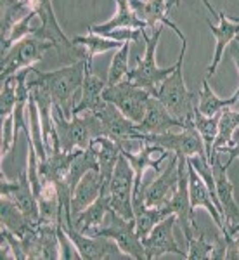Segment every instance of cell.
<instances>
[{
	"label": "cell",
	"mask_w": 239,
	"mask_h": 260,
	"mask_svg": "<svg viewBox=\"0 0 239 260\" xmlns=\"http://www.w3.org/2000/svg\"><path fill=\"white\" fill-rule=\"evenodd\" d=\"M33 75H35V80L49 92L54 106L61 108L66 118H71L82 94L83 78H85V59L75 61L64 68L54 71H40L33 68Z\"/></svg>",
	"instance_id": "6da1fadb"
},
{
	"label": "cell",
	"mask_w": 239,
	"mask_h": 260,
	"mask_svg": "<svg viewBox=\"0 0 239 260\" xmlns=\"http://www.w3.org/2000/svg\"><path fill=\"white\" fill-rule=\"evenodd\" d=\"M186 49L187 42H182V49H180L177 62H175L174 73L165 78L154 98H158L175 118L182 121L184 128H192V118H194V111L198 108V92L187 90L186 82H184L182 64Z\"/></svg>",
	"instance_id": "7a4b0ae2"
},
{
	"label": "cell",
	"mask_w": 239,
	"mask_h": 260,
	"mask_svg": "<svg viewBox=\"0 0 239 260\" xmlns=\"http://www.w3.org/2000/svg\"><path fill=\"white\" fill-rule=\"evenodd\" d=\"M54 127L59 139V148L62 151H75V149H89L92 141L95 137L103 136L100 121L95 113H80L66 118L61 108H52Z\"/></svg>",
	"instance_id": "3957f363"
},
{
	"label": "cell",
	"mask_w": 239,
	"mask_h": 260,
	"mask_svg": "<svg viewBox=\"0 0 239 260\" xmlns=\"http://www.w3.org/2000/svg\"><path fill=\"white\" fill-rule=\"evenodd\" d=\"M163 28L165 26H158L156 30H153L151 35H148L146 30H142V40L146 42V52L142 57H137V66L130 70L127 75V80L132 82L133 85L141 87V89L148 90L151 95H156L159 85L175 70V64L170 66V68H159L156 62V47Z\"/></svg>",
	"instance_id": "277c9868"
},
{
	"label": "cell",
	"mask_w": 239,
	"mask_h": 260,
	"mask_svg": "<svg viewBox=\"0 0 239 260\" xmlns=\"http://www.w3.org/2000/svg\"><path fill=\"white\" fill-rule=\"evenodd\" d=\"M30 7L40 18V26H37L31 35H37L44 40L54 42L56 49L61 50L64 56L71 57L73 62L87 59L89 54H87L85 47L73 44V42L64 35V31L61 30L59 21H57L56 12H54V7H52V0H30Z\"/></svg>",
	"instance_id": "5b68a950"
},
{
	"label": "cell",
	"mask_w": 239,
	"mask_h": 260,
	"mask_svg": "<svg viewBox=\"0 0 239 260\" xmlns=\"http://www.w3.org/2000/svg\"><path fill=\"white\" fill-rule=\"evenodd\" d=\"M56 49V44L50 40H44L37 35H28L23 40L16 42L7 52L2 54V73L0 80L19 73L24 68H31L35 62L44 59L45 52Z\"/></svg>",
	"instance_id": "8992f818"
},
{
	"label": "cell",
	"mask_w": 239,
	"mask_h": 260,
	"mask_svg": "<svg viewBox=\"0 0 239 260\" xmlns=\"http://www.w3.org/2000/svg\"><path fill=\"white\" fill-rule=\"evenodd\" d=\"M92 236L111 238L125 255H128V257L135 260H146V250L144 245H142V238L137 234L135 220L125 219V217H121L115 210L108 213L104 224Z\"/></svg>",
	"instance_id": "52a82bcc"
},
{
	"label": "cell",
	"mask_w": 239,
	"mask_h": 260,
	"mask_svg": "<svg viewBox=\"0 0 239 260\" xmlns=\"http://www.w3.org/2000/svg\"><path fill=\"white\" fill-rule=\"evenodd\" d=\"M104 99L113 106H116L123 113L127 118H130L133 123H141L146 116L148 110V103L151 94L148 90L141 89V87L133 85L130 80H121L116 85L106 87L103 92Z\"/></svg>",
	"instance_id": "ba28073f"
},
{
	"label": "cell",
	"mask_w": 239,
	"mask_h": 260,
	"mask_svg": "<svg viewBox=\"0 0 239 260\" xmlns=\"http://www.w3.org/2000/svg\"><path fill=\"white\" fill-rule=\"evenodd\" d=\"M139 141L144 144L161 146L163 149L175 153L179 158H191V156H204V146L196 128H184L180 132H165V134H141ZM208 160V158H207Z\"/></svg>",
	"instance_id": "9c48e42d"
},
{
	"label": "cell",
	"mask_w": 239,
	"mask_h": 260,
	"mask_svg": "<svg viewBox=\"0 0 239 260\" xmlns=\"http://www.w3.org/2000/svg\"><path fill=\"white\" fill-rule=\"evenodd\" d=\"M179 158V156H177ZM166 207L177 217V225L186 236V241L191 236L199 233L194 219V208L191 207L189 198V172H187V158H179V186L174 198L168 201Z\"/></svg>",
	"instance_id": "30bf717a"
},
{
	"label": "cell",
	"mask_w": 239,
	"mask_h": 260,
	"mask_svg": "<svg viewBox=\"0 0 239 260\" xmlns=\"http://www.w3.org/2000/svg\"><path fill=\"white\" fill-rule=\"evenodd\" d=\"M210 165H212L213 177H215L217 198L222 207V219L225 224L224 234H236L239 233V205L234 200V186L229 180L227 167L220 161V154H213Z\"/></svg>",
	"instance_id": "8fae6325"
},
{
	"label": "cell",
	"mask_w": 239,
	"mask_h": 260,
	"mask_svg": "<svg viewBox=\"0 0 239 260\" xmlns=\"http://www.w3.org/2000/svg\"><path fill=\"white\" fill-rule=\"evenodd\" d=\"M62 213L64 212H61L59 222H61L62 229L66 231V234L70 236V240L73 241V245L77 246L80 260H106V258L125 257V253L120 250V246L116 245L111 238L89 236V234L80 233V231L75 229V225H66L64 222H62Z\"/></svg>",
	"instance_id": "7c38bea8"
},
{
	"label": "cell",
	"mask_w": 239,
	"mask_h": 260,
	"mask_svg": "<svg viewBox=\"0 0 239 260\" xmlns=\"http://www.w3.org/2000/svg\"><path fill=\"white\" fill-rule=\"evenodd\" d=\"M110 198L113 210L128 220L133 219V170L123 154L118 158V163H116L115 172H113L110 182Z\"/></svg>",
	"instance_id": "4fadbf2b"
},
{
	"label": "cell",
	"mask_w": 239,
	"mask_h": 260,
	"mask_svg": "<svg viewBox=\"0 0 239 260\" xmlns=\"http://www.w3.org/2000/svg\"><path fill=\"white\" fill-rule=\"evenodd\" d=\"M0 191H2V196H6L12 203L18 205L19 210L30 220L33 222L40 220L39 201H37V196L33 192V186L30 182V177H28L26 167L19 172L16 179L6 177L2 172V186H0Z\"/></svg>",
	"instance_id": "5bb4252c"
},
{
	"label": "cell",
	"mask_w": 239,
	"mask_h": 260,
	"mask_svg": "<svg viewBox=\"0 0 239 260\" xmlns=\"http://www.w3.org/2000/svg\"><path fill=\"white\" fill-rule=\"evenodd\" d=\"M179 186V158L174 156L165 170L158 174V177L151 184H142L141 189L133 194L144 196V203L148 207L159 208L166 207L168 201L174 198Z\"/></svg>",
	"instance_id": "9a60e30c"
},
{
	"label": "cell",
	"mask_w": 239,
	"mask_h": 260,
	"mask_svg": "<svg viewBox=\"0 0 239 260\" xmlns=\"http://www.w3.org/2000/svg\"><path fill=\"white\" fill-rule=\"evenodd\" d=\"M177 225V217L172 215L165 217L161 222H158L151 233L146 238H142V245L146 250V260L159 258L165 253H175L182 258H187V253L179 248L174 236V229Z\"/></svg>",
	"instance_id": "2e32d148"
},
{
	"label": "cell",
	"mask_w": 239,
	"mask_h": 260,
	"mask_svg": "<svg viewBox=\"0 0 239 260\" xmlns=\"http://www.w3.org/2000/svg\"><path fill=\"white\" fill-rule=\"evenodd\" d=\"M95 115L100 121V130H103L104 137H110V139L120 142V144L127 141H139L141 132L137 130V123L127 118L116 106L108 103Z\"/></svg>",
	"instance_id": "e0dca14e"
},
{
	"label": "cell",
	"mask_w": 239,
	"mask_h": 260,
	"mask_svg": "<svg viewBox=\"0 0 239 260\" xmlns=\"http://www.w3.org/2000/svg\"><path fill=\"white\" fill-rule=\"evenodd\" d=\"M121 154L128 160L130 167L133 170V192H137L141 189L142 177H144L146 170L153 169L156 170V174L161 172V163L168 158V151L163 149L161 146H154V144H144L139 153H132L121 144Z\"/></svg>",
	"instance_id": "ac0fdd59"
},
{
	"label": "cell",
	"mask_w": 239,
	"mask_h": 260,
	"mask_svg": "<svg viewBox=\"0 0 239 260\" xmlns=\"http://www.w3.org/2000/svg\"><path fill=\"white\" fill-rule=\"evenodd\" d=\"M92 61H94V57H87L85 59V78H83L82 94H80V101L73 110V115H80V113L87 111L99 113L108 104V101L103 95L108 83L95 75Z\"/></svg>",
	"instance_id": "d6986e66"
},
{
	"label": "cell",
	"mask_w": 239,
	"mask_h": 260,
	"mask_svg": "<svg viewBox=\"0 0 239 260\" xmlns=\"http://www.w3.org/2000/svg\"><path fill=\"white\" fill-rule=\"evenodd\" d=\"M172 128L184 130V123L175 118L158 98L151 95L146 116L141 123H137V130L141 134H165L172 132Z\"/></svg>",
	"instance_id": "ffe728a7"
},
{
	"label": "cell",
	"mask_w": 239,
	"mask_h": 260,
	"mask_svg": "<svg viewBox=\"0 0 239 260\" xmlns=\"http://www.w3.org/2000/svg\"><path fill=\"white\" fill-rule=\"evenodd\" d=\"M110 189L104 182V177L100 175L99 170H89L78 182L77 189L73 192L71 198V215L73 220L85 210L87 207H90L95 200L100 196V192Z\"/></svg>",
	"instance_id": "44dd1931"
},
{
	"label": "cell",
	"mask_w": 239,
	"mask_h": 260,
	"mask_svg": "<svg viewBox=\"0 0 239 260\" xmlns=\"http://www.w3.org/2000/svg\"><path fill=\"white\" fill-rule=\"evenodd\" d=\"M130 4H132L135 14L139 16V19L144 21L151 30H156L158 26H170L180 42H187L180 28H177V24L166 16L168 12L166 0H130Z\"/></svg>",
	"instance_id": "7402d4cb"
},
{
	"label": "cell",
	"mask_w": 239,
	"mask_h": 260,
	"mask_svg": "<svg viewBox=\"0 0 239 260\" xmlns=\"http://www.w3.org/2000/svg\"><path fill=\"white\" fill-rule=\"evenodd\" d=\"M207 24H208L210 31H212V35L215 37V40H217V47H215V52H213L212 64L208 66V71H207V78H210L215 75L222 57H224V52L229 47V44L239 37V23L230 19L225 12H219V24H213L210 19H207Z\"/></svg>",
	"instance_id": "603a6c76"
},
{
	"label": "cell",
	"mask_w": 239,
	"mask_h": 260,
	"mask_svg": "<svg viewBox=\"0 0 239 260\" xmlns=\"http://www.w3.org/2000/svg\"><path fill=\"white\" fill-rule=\"evenodd\" d=\"M187 172H189V198H191V207L194 208H204L210 215H212L215 225L220 229V233H225V224L222 219L219 208H217L215 201H213L212 191L208 189L207 182L201 179V175L194 170V167L191 163H187Z\"/></svg>",
	"instance_id": "cb8c5ba5"
},
{
	"label": "cell",
	"mask_w": 239,
	"mask_h": 260,
	"mask_svg": "<svg viewBox=\"0 0 239 260\" xmlns=\"http://www.w3.org/2000/svg\"><path fill=\"white\" fill-rule=\"evenodd\" d=\"M111 210L113 208H111L110 189H106V191L100 192V196L90 205V207H87L85 210H83L77 219L73 220L75 229L80 231V233H83V234H89V236H92V234H94L95 231L104 224L108 213H110Z\"/></svg>",
	"instance_id": "d4e9b609"
},
{
	"label": "cell",
	"mask_w": 239,
	"mask_h": 260,
	"mask_svg": "<svg viewBox=\"0 0 239 260\" xmlns=\"http://www.w3.org/2000/svg\"><path fill=\"white\" fill-rule=\"evenodd\" d=\"M116 2V14L113 16L110 21L103 24H90L87 30L89 33H95V35H104L106 31H111L115 28H133V30H148V24L139 16L135 14L130 0H115Z\"/></svg>",
	"instance_id": "484cf974"
},
{
	"label": "cell",
	"mask_w": 239,
	"mask_h": 260,
	"mask_svg": "<svg viewBox=\"0 0 239 260\" xmlns=\"http://www.w3.org/2000/svg\"><path fill=\"white\" fill-rule=\"evenodd\" d=\"M90 149L94 151L95 158H97L99 172L104 177V182L110 187L113 172H115V167H116V163H118V158L121 156V144L110 139V137L100 136L92 141Z\"/></svg>",
	"instance_id": "4316f807"
},
{
	"label": "cell",
	"mask_w": 239,
	"mask_h": 260,
	"mask_svg": "<svg viewBox=\"0 0 239 260\" xmlns=\"http://www.w3.org/2000/svg\"><path fill=\"white\" fill-rule=\"evenodd\" d=\"M132 207H133V219H135V229L141 238H146L158 222H161L165 217L172 215L168 207H159V208L148 207L144 203V196H133Z\"/></svg>",
	"instance_id": "83f0119b"
},
{
	"label": "cell",
	"mask_w": 239,
	"mask_h": 260,
	"mask_svg": "<svg viewBox=\"0 0 239 260\" xmlns=\"http://www.w3.org/2000/svg\"><path fill=\"white\" fill-rule=\"evenodd\" d=\"M239 101V89L234 92L230 98L227 99H222L215 92L212 90L208 83V78L203 82V87L201 90L198 92V110L207 116H215V115H220L225 108H232Z\"/></svg>",
	"instance_id": "f1b7e54d"
},
{
	"label": "cell",
	"mask_w": 239,
	"mask_h": 260,
	"mask_svg": "<svg viewBox=\"0 0 239 260\" xmlns=\"http://www.w3.org/2000/svg\"><path fill=\"white\" fill-rule=\"evenodd\" d=\"M0 213H2V225L12 231L18 238L23 236L26 231H30L35 224H39V222L28 219L18 208V205L12 203L6 196H2V201H0Z\"/></svg>",
	"instance_id": "f546056e"
},
{
	"label": "cell",
	"mask_w": 239,
	"mask_h": 260,
	"mask_svg": "<svg viewBox=\"0 0 239 260\" xmlns=\"http://www.w3.org/2000/svg\"><path fill=\"white\" fill-rule=\"evenodd\" d=\"M89 170H99V163H97V158H95L94 151H92L90 148L89 149H78L77 156H75L73 161H71L68 175H66V179H64L66 186L75 192L78 182L82 180V177Z\"/></svg>",
	"instance_id": "4dcf8cb0"
},
{
	"label": "cell",
	"mask_w": 239,
	"mask_h": 260,
	"mask_svg": "<svg viewBox=\"0 0 239 260\" xmlns=\"http://www.w3.org/2000/svg\"><path fill=\"white\" fill-rule=\"evenodd\" d=\"M237 127H239V111H234L232 108H225L220 115L219 132H217V139L213 142L212 158H213V154H220L227 151ZM212 158H210V160H212Z\"/></svg>",
	"instance_id": "1f68e13d"
},
{
	"label": "cell",
	"mask_w": 239,
	"mask_h": 260,
	"mask_svg": "<svg viewBox=\"0 0 239 260\" xmlns=\"http://www.w3.org/2000/svg\"><path fill=\"white\" fill-rule=\"evenodd\" d=\"M222 115V113H220ZM220 115L215 116H207L203 115L198 108L194 111V118H192V127L196 128V132L199 134L201 141H203L204 146V153H207L208 163L210 158H212V149H213V142L217 139V132H219V121H220Z\"/></svg>",
	"instance_id": "d6a6232c"
},
{
	"label": "cell",
	"mask_w": 239,
	"mask_h": 260,
	"mask_svg": "<svg viewBox=\"0 0 239 260\" xmlns=\"http://www.w3.org/2000/svg\"><path fill=\"white\" fill-rule=\"evenodd\" d=\"M71 42L85 47L87 54H89L87 57H95L97 54L110 52V50H118L121 45H123L121 42L111 40L103 35H95V33H89V35H85V37H75V39H71Z\"/></svg>",
	"instance_id": "836d02e7"
},
{
	"label": "cell",
	"mask_w": 239,
	"mask_h": 260,
	"mask_svg": "<svg viewBox=\"0 0 239 260\" xmlns=\"http://www.w3.org/2000/svg\"><path fill=\"white\" fill-rule=\"evenodd\" d=\"M128 56H130V42H125L121 47L116 50L115 56L111 59L110 70H108V78L106 83L108 87L116 85L121 80H125L128 75Z\"/></svg>",
	"instance_id": "e575fe53"
},
{
	"label": "cell",
	"mask_w": 239,
	"mask_h": 260,
	"mask_svg": "<svg viewBox=\"0 0 239 260\" xmlns=\"http://www.w3.org/2000/svg\"><path fill=\"white\" fill-rule=\"evenodd\" d=\"M16 90H18V75H12V77L2 82V94H0V116H2V121L14 116L16 101H18Z\"/></svg>",
	"instance_id": "d590c367"
},
{
	"label": "cell",
	"mask_w": 239,
	"mask_h": 260,
	"mask_svg": "<svg viewBox=\"0 0 239 260\" xmlns=\"http://www.w3.org/2000/svg\"><path fill=\"white\" fill-rule=\"evenodd\" d=\"M213 250H215V243L208 241L203 231L198 234L191 236L187 240V258L191 260H208L213 257Z\"/></svg>",
	"instance_id": "8d00e7d4"
},
{
	"label": "cell",
	"mask_w": 239,
	"mask_h": 260,
	"mask_svg": "<svg viewBox=\"0 0 239 260\" xmlns=\"http://www.w3.org/2000/svg\"><path fill=\"white\" fill-rule=\"evenodd\" d=\"M225 238V258L239 260V233L224 234Z\"/></svg>",
	"instance_id": "74e56055"
},
{
	"label": "cell",
	"mask_w": 239,
	"mask_h": 260,
	"mask_svg": "<svg viewBox=\"0 0 239 260\" xmlns=\"http://www.w3.org/2000/svg\"><path fill=\"white\" fill-rule=\"evenodd\" d=\"M225 153L229 154V160H227V163H225V167H227V169L236 160L239 161V127L236 128V132H234L232 141H230V144H229V148H227Z\"/></svg>",
	"instance_id": "f35d334b"
},
{
	"label": "cell",
	"mask_w": 239,
	"mask_h": 260,
	"mask_svg": "<svg viewBox=\"0 0 239 260\" xmlns=\"http://www.w3.org/2000/svg\"><path fill=\"white\" fill-rule=\"evenodd\" d=\"M180 2H182V0H166V6H168V11L172 9V7H177V6H180ZM201 2L204 4V7H207V9L212 12L213 16H217V18H219V11H215V7L212 6V2H210V0H201Z\"/></svg>",
	"instance_id": "ab89813d"
},
{
	"label": "cell",
	"mask_w": 239,
	"mask_h": 260,
	"mask_svg": "<svg viewBox=\"0 0 239 260\" xmlns=\"http://www.w3.org/2000/svg\"><path fill=\"white\" fill-rule=\"evenodd\" d=\"M229 18L232 19V21H236V23H239V18H232V16H229Z\"/></svg>",
	"instance_id": "60d3db41"
},
{
	"label": "cell",
	"mask_w": 239,
	"mask_h": 260,
	"mask_svg": "<svg viewBox=\"0 0 239 260\" xmlns=\"http://www.w3.org/2000/svg\"><path fill=\"white\" fill-rule=\"evenodd\" d=\"M236 40H237V42H239V37H237V39H236Z\"/></svg>",
	"instance_id": "b9f144b4"
}]
</instances>
